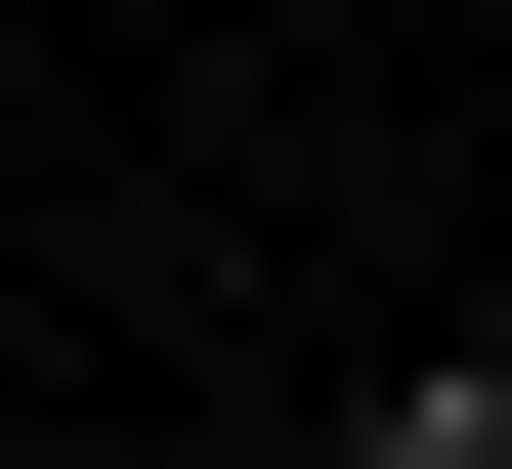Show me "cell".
I'll return each instance as SVG.
<instances>
[{
    "label": "cell",
    "mask_w": 512,
    "mask_h": 469,
    "mask_svg": "<svg viewBox=\"0 0 512 469\" xmlns=\"http://www.w3.org/2000/svg\"><path fill=\"white\" fill-rule=\"evenodd\" d=\"M384 469H512V342H427V384H384Z\"/></svg>",
    "instance_id": "obj_1"
}]
</instances>
